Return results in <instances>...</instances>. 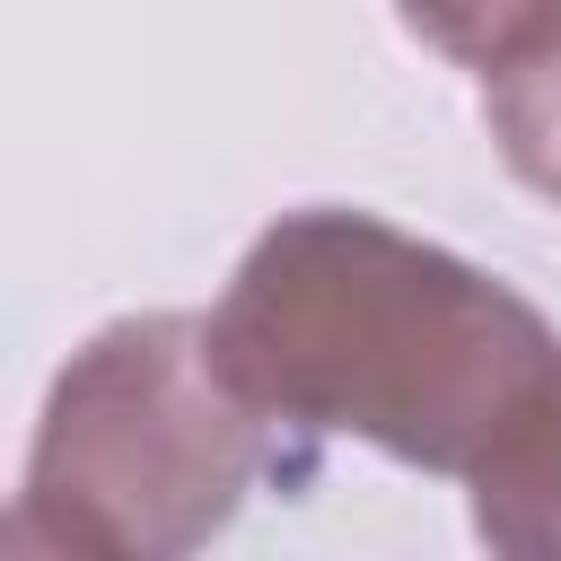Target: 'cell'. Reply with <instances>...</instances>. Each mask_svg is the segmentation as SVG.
<instances>
[{"label":"cell","instance_id":"cell-1","mask_svg":"<svg viewBox=\"0 0 561 561\" xmlns=\"http://www.w3.org/2000/svg\"><path fill=\"white\" fill-rule=\"evenodd\" d=\"M210 342L263 421L456 482L561 377V333L508 280L333 202L280 210L245 245Z\"/></svg>","mask_w":561,"mask_h":561},{"label":"cell","instance_id":"cell-2","mask_svg":"<svg viewBox=\"0 0 561 561\" xmlns=\"http://www.w3.org/2000/svg\"><path fill=\"white\" fill-rule=\"evenodd\" d=\"M263 430L202 316H123L53 377L9 543L175 561L245 508Z\"/></svg>","mask_w":561,"mask_h":561},{"label":"cell","instance_id":"cell-3","mask_svg":"<svg viewBox=\"0 0 561 561\" xmlns=\"http://www.w3.org/2000/svg\"><path fill=\"white\" fill-rule=\"evenodd\" d=\"M473 535L517 561H561V377L535 394V412L465 473Z\"/></svg>","mask_w":561,"mask_h":561},{"label":"cell","instance_id":"cell-4","mask_svg":"<svg viewBox=\"0 0 561 561\" xmlns=\"http://www.w3.org/2000/svg\"><path fill=\"white\" fill-rule=\"evenodd\" d=\"M482 114H491V140L517 167V184L561 202V9L508 61L482 70Z\"/></svg>","mask_w":561,"mask_h":561},{"label":"cell","instance_id":"cell-5","mask_svg":"<svg viewBox=\"0 0 561 561\" xmlns=\"http://www.w3.org/2000/svg\"><path fill=\"white\" fill-rule=\"evenodd\" d=\"M552 9H561V0H394V18H403L430 53H447V61H465V70L508 61Z\"/></svg>","mask_w":561,"mask_h":561}]
</instances>
